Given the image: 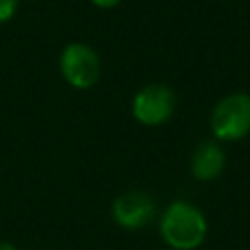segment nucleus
<instances>
[{"mask_svg":"<svg viewBox=\"0 0 250 250\" xmlns=\"http://www.w3.org/2000/svg\"><path fill=\"white\" fill-rule=\"evenodd\" d=\"M207 219L203 211L186 199L172 201L158 219V232L170 250H195L207 238Z\"/></svg>","mask_w":250,"mask_h":250,"instance_id":"obj_1","label":"nucleus"},{"mask_svg":"<svg viewBox=\"0 0 250 250\" xmlns=\"http://www.w3.org/2000/svg\"><path fill=\"white\" fill-rule=\"evenodd\" d=\"M213 139L236 143L250 133V94L232 92L221 98L209 115Z\"/></svg>","mask_w":250,"mask_h":250,"instance_id":"obj_2","label":"nucleus"},{"mask_svg":"<svg viewBox=\"0 0 250 250\" xmlns=\"http://www.w3.org/2000/svg\"><path fill=\"white\" fill-rule=\"evenodd\" d=\"M176 109V94L166 84L143 86L131 102V113L137 123L145 127H158L172 119Z\"/></svg>","mask_w":250,"mask_h":250,"instance_id":"obj_3","label":"nucleus"},{"mask_svg":"<svg viewBox=\"0 0 250 250\" xmlns=\"http://www.w3.org/2000/svg\"><path fill=\"white\" fill-rule=\"evenodd\" d=\"M59 70L64 82L76 90H88L100 80V57L84 43H68L59 57Z\"/></svg>","mask_w":250,"mask_h":250,"instance_id":"obj_4","label":"nucleus"},{"mask_svg":"<svg viewBox=\"0 0 250 250\" xmlns=\"http://www.w3.org/2000/svg\"><path fill=\"white\" fill-rule=\"evenodd\" d=\"M154 215H156V203L152 195L143 189L123 191L111 203V217L125 230H141L148 227Z\"/></svg>","mask_w":250,"mask_h":250,"instance_id":"obj_5","label":"nucleus"},{"mask_svg":"<svg viewBox=\"0 0 250 250\" xmlns=\"http://www.w3.org/2000/svg\"><path fill=\"white\" fill-rule=\"evenodd\" d=\"M227 166V154L217 139H203L195 145L189 156V172L197 182L217 180Z\"/></svg>","mask_w":250,"mask_h":250,"instance_id":"obj_6","label":"nucleus"},{"mask_svg":"<svg viewBox=\"0 0 250 250\" xmlns=\"http://www.w3.org/2000/svg\"><path fill=\"white\" fill-rule=\"evenodd\" d=\"M16 10H18V0H0V23L12 20Z\"/></svg>","mask_w":250,"mask_h":250,"instance_id":"obj_7","label":"nucleus"},{"mask_svg":"<svg viewBox=\"0 0 250 250\" xmlns=\"http://www.w3.org/2000/svg\"><path fill=\"white\" fill-rule=\"evenodd\" d=\"M90 2L98 8H102V10H109V8H115L121 0H90Z\"/></svg>","mask_w":250,"mask_h":250,"instance_id":"obj_8","label":"nucleus"},{"mask_svg":"<svg viewBox=\"0 0 250 250\" xmlns=\"http://www.w3.org/2000/svg\"><path fill=\"white\" fill-rule=\"evenodd\" d=\"M0 250H18L12 242H6V240H0Z\"/></svg>","mask_w":250,"mask_h":250,"instance_id":"obj_9","label":"nucleus"}]
</instances>
